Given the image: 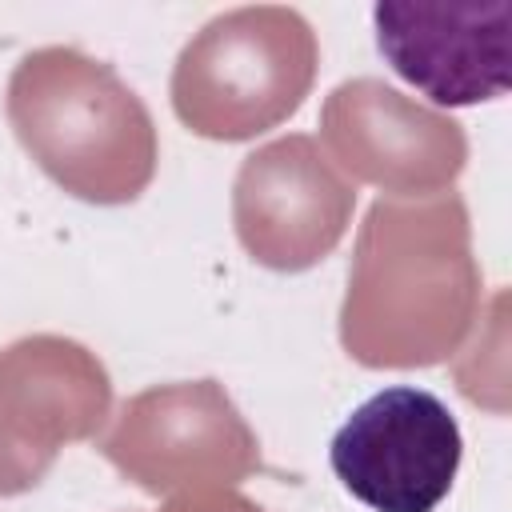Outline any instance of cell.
<instances>
[{"mask_svg":"<svg viewBox=\"0 0 512 512\" xmlns=\"http://www.w3.org/2000/svg\"><path fill=\"white\" fill-rule=\"evenodd\" d=\"M464 436L452 408L416 384H392L332 432L328 464L372 512H436L460 472Z\"/></svg>","mask_w":512,"mask_h":512,"instance_id":"1","label":"cell"},{"mask_svg":"<svg viewBox=\"0 0 512 512\" xmlns=\"http://www.w3.org/2000/svg\"><path fill=\"white\" fill-rule=\"evenodd\" d=\"M376 48L420 96L464 108L508 92L512 4H424L380 0L372 8Z\"/></svg>","mask_w":512,"mask_h":512,"instance_id":"2","label":"cell"}]
</instances>
